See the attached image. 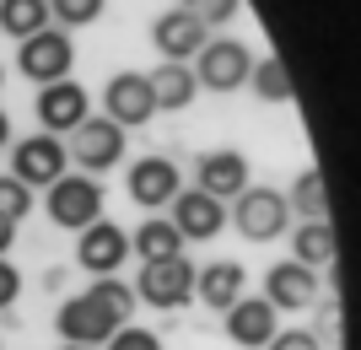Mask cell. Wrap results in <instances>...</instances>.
<instances>
[{
  "label": "cell",
  "instance_id": "obj_36",
  "mask_svg": "<svg viewBox=\"0 0 361 350\" xmlns=\"http://www.w3.org/2000/svg\"><path fill=\"white\" fill-rule=\"evenodd\" d=\"M0 87H6V65H0Z\"/></svg>",
  "mask_w": 361,
  "mask_h": 350
},
{
  "label": "cell",
  "instance_id": "obj_8",
  "mask_svg": "<svg viewBox=\"0 0 361 350\" xmlns=\"http://www.w3.org/2000/svg\"><path fill=\"white\" fill-rule=\"evenodd\" d=\"M151 113H157V97H151L146 70H119V76H108L103 119H114L119 130H140V124H151Z\"/></svg>",
  "mask_w": 361,
  "mask_h": 350
},
{
  "label": "cell",
  "instance_id": "obj_9",
  "mask_svg": "<svg viewBox=\"0 0 361 350\" xmlns=\"http://www.w3.org/2000/svg\"><path fill=\"white\" fill-rule=\"evenodd\" d=\"M54 329H60L65 345H108V339H114V329H124V323L81 291V296H65V302L54 307Z\"/></svg>",
  "mask_w": 361,
  "mask_h": 350
},
{
  "label": "cell",
  "instance_id": "obj_21",
  "mask_svg": "<svg viewBox=\"0 0 361 350\" xmlns=\"http://www.w3.org/2000/svg\"><path fill=\"white\" fill-rule=\"evenodd\" d=\"M286 205L302 215V221H329V189H324V173L318 168H302L286 189Z\"/></svg>",
  "mask_w": 361,
  "mask_h": 350
},
{
  "label": "cell",
  "instance_id": "obj_16",
  "mask_svg": "<svg viewBox=\"0 0 361 350\" xmlns=\"http://www.w3.org/2000/svg\"><path fill=\"white\" fill-rule=\"evenodd\" d=\"M167 221L178 227L183 243H211L216 232L226 227V205L211 194H200V189H178V199L167 205Z\"/></svg>",
  "mask_w": 361,
  "mask_h": 350
},
{
  "label": "cell",
  "instance_id": "obj_38",
  "mask_svg": "<svg viewBox=\"0 0 361 350\" xmlns=\"http://www.w3.org/2000/svg\"><path fill=\"white\" fill-rule=\"evenodd\" d=\"M0 350H6V345H0Z\"/></svg>",
  "mask_w": 361,
  "mask_h": 350
},
{
  "label": "cell",
  "instance_id": "obj_3",
  "mask_svg": "<svg viewBox=\"0 0 361 350\" xmlns=\"http://www.w3.org/2000/svg\"><path fill=\"white\" fill-rule=\"evenodd\" d=\"M44 211H49V221H54V227L87 232L92 221H103V183L87 178V173H65V178L49 183Z\"/></svg>",
  "mask_w": 361,
  "mask_h": 350
},
{
  "label": "cell",
  "instance_id": "obj_13",
  "mask_svg": "<svg viewBox=\"0 0 361 350\" xmlns=\"http://www.w3.org/2000/svg\"><path fill=\"white\" fill-rule=\"evenodd\" d=\"M221 329H226V339H232V345L264 350V345L275 339V329H281V313H275L264 296H248V291H243L238 302L221 313Z\"/></svg>",
  "mask_w": 361,
  "mask_h": 350
},
{
  "label": "cell",
  "instance_id": "obj_27",
  "mask_svg": "<svg viewBox=\"0 0 361 350\" xmlns=\"http://www.w3.org/2000/svg\"><path fill=\"white\" fill-rule=\"evenodd\" d=\"M0 215H6V221H27L32 215V189L22 178H11V173L0 178Z\"/></svg>",
  "mask_w": 361,
  "mask_h": 350
},
{
  "label": "cell",
  "instance_id": "obj_18",
  "mask_svg": "<svg viewBox=\"0 0 361 350\" xmlns=\"http://www.w3.org/2000/svg\"><path fill=\"white\" fill-rule=\"evenodd\" d=\"M243 291H248V270H243L238 259H216V264H205V270H195V296L205 307H216V313H226Z\"/></svg>",
  "mask_w": 361,
  "mask_h": 350
},
{
  "label": "cell",
  "instance_id": "obj_23",
  "mask_svg": "<svg viewBox=\"0 0 361 350\" xmlns=\"http://www.w3.org/2000/svg\"><path fill=\"white\" fill-rule=\"evenodd\" d=\"M291 259L318 270V264H334V227L329 221H302L291 232Z\"/></svg>",
  "mask_w": 361,
  "mask_h": 350
},
{
  "label": "cell",
  "instance_id": "obj_15",
  "mask_svg": "<svg viewBox=\"0 0 361 350\" xmlns=\"http://www.w3.org/2000/svg\"><path fill=\"white\" fill-rule=\"evenodd\" d=\"M205 44H211V27H200L183 6H173V11H162V16H151V49H162V60L189 65Z\"/></svg>",
  "mask_w": 361,
  "mask_h": 350
},
{
  "label": "cell",
  "instance_id": "obj_26",
  "mask_svg": "<svg viewBox=\"0 0 361 350\" xmlns=\"http://www.w3.org/2000/svg\"><path fill=\"white\" fill-rule=\"evenodd\" d=\"M103 11H108V0H49V16H54L65 32L92 27V22H97Z\"/></svg>",
  "mask_w": 361,
  "mask_h": 350
},
{
  "label": "cell",
  "instance_id": "obj_17",
  "mask_svg": "<svg viewBox=\"0 0 361 350\" xmlns=\"http://www.w3.org/2000/svg\"><path fill=\"white\" fill-rule=\"evenodd\" d=\"M264 302H270L275 313H302V307H313L318 302V270H307V264H297V259L270 264V275H264Z\"/></svg>",
  "mask_w": 361,
  "mask_h": 350
},
{
  "label": "cell",
  "instance_id": "obj_28",
  "mask_svg": "<svg viewBox=\"0 0 361 350\" xmlns=\"http://www.w3.org/2000/svg\"><path fill=\"white\" fill-rule=\"evenodd\" d=\"M178 6L195 16L200 27H221V22H232L243 11V0H178Z\"/></svg>",
  "mask_w": 361,
  "mask_h": 350
},
{
  "label": "cell",
  "instance_id": "obj_33",
  "mask_svg": "<svg viewBox=\"0 0 361 350\" xmlns=\"http://www.w3.org/2000/svg\"><path fill=\"white\" fill-rule=\"evenodd\" d=\"M11 243H16V221H6V215H0V259L11 254Z\"/></svg>",
  "mask_w": 361,
  "mask_h": 350
},
{
  "label": "cell",
  "instance_id": "obj_32",
  "mask_svg": "<svg viewBox=\"0 0 361 350\" xmlns=\"http://www.w3.org/2000/svg\"><path fill=\"white\" fill-rule=\"evenodd\" d=\"M313 335L340 345V307H334V302H329V307H318V329H313ZM334 345H329V350H334Z\"/></svg>",
  "mask_w": 361,
  "mask_h": 350
},
{
  "label": "cell",
  "instance_id": "obj_7",
  "mask_svg": "<svg viewBox=\"0 0 361 350\" xmlns=\"http://www.w3.org/2000/svg\"><path fill=\"white\" fill-rule=\"evenodd\" d=\"M71 173V156H65L60 135H22L11 140V178H22L27 189H49L54 178Z\"/></svg>",
  "mask_w": 361,
  "mask_h": 350
},
{
  "label": "cell",
  "instance_id": "obj_30",
  "mask_svg": "<svg viewBox=\"0 0 361 350\" xmlns=\"http://www.w3.org/2000/svg\"><path fill=\"white\" fill-rule=\"evenodd\" d=\"M264 350H324V339L313 329H275V339Z\"/></svg>",
  "mask_w": 361,
  "mask_h": 350
},
{
  "label": "cell",
  "instance_id": "obj_19",
  "mask_svg": "<svg viewBox=\"0 0 361 350\" xmlns=\"http://www.w3.org/2000/svg\"><path fill=\"white\" fill-rule=\"evenodd\" d=\"M146 81H151V97H157V113H183V108L195 103V92H200L195 70L178 65V60H162Z\"/></svg>",
  "mask_w": 361,
  "mask_h": 350
},
{
  "label": "cell",
  "instance_id": "obj_35",
  "mask_svg": "<svg viewBox=\"0 0 361 350\" xmlns=\"http://www.w3.org/2000/svg\"><path fill=\"white\" fill-rule=\"evenodd\" d=\"M65 350H103V345H65Z\"/></svg>",
  "mask_w": 361,
  "mask_h": 350
},
{
  "label": "cell",
  "instance_id": "obj_4",
  "mask_svg": "<svg viewBox=\"0 0 361 350\" xmlns=\"http://www.w3.org/2000/svg\"><path fill=\"white\" fill-rule=\"evenodd\" d=\"M16 70L32 81V87H49V81H65L75 70V44L65 27H44L32 32V38H22V49H16Z\"/></svg>",
  "mask_w": 361,
  "mask_h": 350
},
{
  "label": "cell",
  "instance_id": "obj_22",
  "mask_svg": "<svg viewBox=\"0 0 361 350\" xmlns=\"http://www.w3.org/2000/svg\"><path fill=\"white\" fill-rule=\"evenodd\" d=\"M54 27V16H49V0H0V32H11L16 44L32 38V32Z\"/></svg>",
  "mask_w": 361,
  "mask_h": 350
},
{
  "label": "cell",
  "instance_id": "obj_29",
  "mask_svg": "<svg viewBox=\"0 0 361 350\" xmlns=\"http://www.w3.org/2000/svg\"><path fill=\"white\" fill-rule=\"evenodd\" d=\"M103 350H162V339L151 335V329H135V323H124V329H114V339H108Z\"/></svg>",
  "mask_w": 361,
  "mask_h": 350
},
{
  "label": "cell",
  "instance_id": "obj_11",
  "mask_svg": "<svg viewBox=\"0 0 361 350\" xmlns=\"http://www.w3.org/2000/svg\"><path fill=\"white\" fill-rule=\"evenodd\" d=\"M178 189H183V178H178L173 156H140V162H130V199H135L140 211L162 215L178 199Z\"/></svg>",
  "mask_w": 361,
  "mask_h": 350
},
{
  "label": "cell",
  "instance_id": "obj_24",
  "mask_svg": "<svg viewBox=\"0 0 361 350\" xmlns=\"http://www.w3.org/2000/svg\"><path fill=\"white\" fill-rule=\"evenodd\" d=\"M87 296H92L97 307H108L119 323L135 318V286H130V280H119V275H97V280L87 286Z\"/></svg>",
  "mask_w": 361,
  "mask_h": 350
},
{
  "label": "cell",
  "instance_id": "obj_10",
  "mask_svg": "<svg viewBox=\"0 0 361 350\" xmlns=\"http://www.w3.org/2000/svg\"><path fill=\"white\" fill-rule=\"evenodd\" d=\"M130 259V232L119 221H92L87 232H75V264L97 280V275H119V264Z\"/></svg>",
  "mask_w": 361,
  "mask_h": 350
},
{
  "label": "cell",
  "instance_id": "obj_34",
  "mask_svg": "<svg viewBox=\"0 0 361 350\" xmlns=\"http://www.w3.org/2000/svg\"><path fill=\"white\" fill-rule=\"evenodd\" d=\"M6 146H11V113L0 108V151H6Z\"/></svg>",
  "mask_w": 361,
  "mask_h": 350
},
{
  "label": "cell",
  "instance_id": "obj_20",
  "mask_svg": "<svg viewBox=\"0 0 361 350\" xmlns=\"http://www.w3.org/2000/svg\"><path fill=\"white\" fill-rule=\"evenodd\" d=\"M130 254H140V264H157V259H178L183 254V237L167 215H151L130 232Z\"/></svg>",
  "mask_w": 361,
  "mask_h": 350
},
{
  "label": "cell",
  "instance_id": "obj_14",
  "mask_svg": "<svg viewBox=\"0 0 361 350\" xmlns=\"http://www.w3.org/2000/svg\"><path fill=\"white\" fill-rule=\"evenodd\" d=\"M195 189L200 194H211V199H221V205H232V199L248 189V178H254V168H248V156L243 151H232V146H221V151H205L195 162Z\"/></svg>",
  "mask_w": 361,
  "mask_h": 350
},
{
  "label": "cell",
  "instance_id": "obj_31",
  "mask_svg": "<svg viewBox=\"0 0 361 350\" xmlns=\"http://www.w3.org/2000/svg\"><path fill=\"white\" fill-rule=\"evenodd\" d=\"M16 296H22V270H16L11 259H0V313L16 307Z\"/></svg>",
  "mask_w": 361,
  "mask_h": 350
},
{
  "label": "cell",
  "instance_id": "obj_12",
  "mask_svg": "<svg viewBox=\"0 0 361 350\" xmlns=\"http://www.w3.org/2000/svg\"><path fill=\"white\" fill-rule=\"evenodd\" d=\"M38 124H44V135H71L75 124L92 113V97H87V87L75 76H65V81H49V87H38Z\"/></svg>",
  "mask_w": 361,
  "mask_h": 350
},
{
  "label": "cell",
  "instance_id": "obj_6",
  "mask_svg": "<svg viewBox=\"0 0 361 350\" xmlns=\"http://www.w3.org/2000/svg\"><path fill=\"white\" fill-rule=\"evenodd\" d=\"M189 296H195V264L183 259H157V264H140L135 275V302L146 307H189Z\"/></svg>",
  "mask_w": 361,
  "mask_h": 350
},
{
  "label": "cell",
  "instance_id": "obj_1",
  "mask_svg": "<svg viewBox=\"0 0 361 350\" xmlns=\"http://www.w3.org/2000/svg\"><path fill=\"white\" fill-rule=\"evenodd\" d=\"M286 194L281 189H270V183H248L232 205H226V227L243 232V243H275L281 232H286Z\"/></svg>",
  "mask_w": 361,
  "mask_h": 350
},
{
  "label": "cell",
  "instance_id": "obj_2",
  "mask_svg": "<svg viewBox=\"0 0 361 350\" xmlns=\"http://www.w3.org/2000/svg\"><path fill=\"white\" fill-rule=\"evenodd\" d=\"M124 146H130V135H124L114 119H103V113H87V119L71 130V146H65V156H71V162L87 173V178H97V173H114V168L124 162Z\"/></svg>",
  "mask_w": 361,
  "mask_h": 350
},
{
  "label": "cell",
  "instance_id": "obj_25",
  "mask_svg": "<svg viewBox=\"0 0 361 350\" xmlns=\"http://www.w3.org/2000/svg\"><path fill=\"white\" fill-rule=\"evenodd\" d=\"M248 87H254V97H264V103H291V76H286V60H254V70H248Z\"/></svg>",
  "mask_w": 361,
  "mask_h": 350
},
{
  "label": "cell",
  "instance_id": "obj_5",
  "mask_svg": "<svg viewBox=\"0 0 361 350\" xmlns=\"http://www.w3.org/2000/svg\"><path fill=\"white\" fill-rule=\"evenodd\" d=\"M195 81L205 92H238L248 87V70H254V49L243 44V38H211V44L200 49V65H189Z\"/></svg>",
  "mask_w": 361,
  "mask_h": 350
},
{
  "label": "cell",
  "instance_id": "obj_37",
  "mask_svg": "<svg viewBox=\"0 0 361 350\" xmlns=\"http://www.w3.org/2000/svg\"><path fill=\"white\" fill-rule=\"evenodd\" d=\"M334 350H340V345H334Z\"/></svg>",
  "mask_w": 361,
  "mask_h": 350
}]
</instances>
